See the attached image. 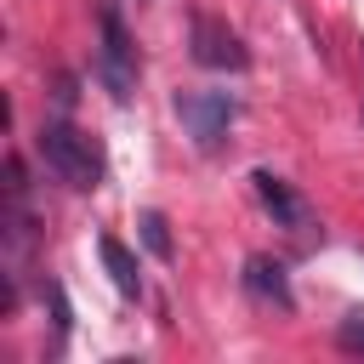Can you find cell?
Masks as SVG:
<instances>
[{
	"label": "cell",
	"instance_id": "6da1fadb",
	"mask_svg": "<svg viewBox=\"0 0 364 364\" xmlns=\"http://www.w3.org/2000/svg\"><path fill=\"white\" fill-rule=\"evenodd\" d=\"M34 148H40L46 171H51L57 182H68V188H80V193H97V188H102V171H108L102 142L85 136L80 125H68V119H46L40 136H34Z\"/></svg>",
	"mask_w": 364,
	"mask_h": 364
},
{
	"label": "cell",
	"instance_id": "7a4b0ae2",
	"mask_svg": "<svg viewBox=\"0 0 364 364\" xmlns=\"http://www.w3.org/2000/svg\"><path fill=\"white\" fill-rule=\"evenodd\" d=\"M97 80L108 85L114 102H131L136 91V46L119 17V0H97Z\"/></svg>",
	"mask_w": 364,
	"mask_h": 364
},
{
	"label": "cell",
	"instance_id": "3957f363",
	"mask_svg": "<svg viewBox=\"0 0 364 364\" xmlns=\"http://www.w3.org/2000/svg\"><path fill=\"white\" fill-rule=\"evenodd\" d=\"M233 114H239V102H233L228 91H182V97H176V119L188 125V136H193L205 154H210V148H222V136H228Z\"/></svg>",
	"mask_w": 364,
	"mask_h": 364
},
{
	"label": "cell",
	"instance_id": "277c9868",
	"mask_svg": "<svg viewBox=\"0 0 364 364\" xmlns=\"http://www.w3.org/2000/svg\"><path fill=\"white\" fill-rule=\"evenodd\" d=\"M250 188H256L262 210H267V216H273V222H279L284 233H301V239H307V233L318 228L313 205H307V199H301V193H296V188H290L284 176H273L267 165H256V171H250Z\"/></svg>",
	"mask_w": 364,
	"mask_h": 364
},
{
	"label": "cell",
	"instance_id": "5b68a950",
	"mask_svg": "<svg viewBox=\"0 0 364 364\" xmlns=\"http://www.w3.org/2000/svg\"><path fill=\"white\" fill-rule=\"evenodd\" d=\"M193 63H199V68H233V74H239V68L250 63V51L239 46V34H233L228 23H216V17L199 11V17H193Z\"/></svg>",
	"mask_w": 364,
	"mask_h": 364
},
{
	"label": "cell",
	"instance_id": "8992f818",
	"mask_svg": "<svg viewBox=\"0 0 364 364\" xmlns=\"http://www.w3.org/2000/svg\"><path fill=\"white\" fill-rule=\"evenodd\" d=\"M239 279H245V290H250L256 301H267V307H279V313L296 307V290H290V279H284V262H273V256H250Z\"/></svg>",
	"mask_w": 364,
	"mask_h": 364
},
{
	"label": "cell",
	"instance_id": "52a82bcc",
	"mask_svg": "<svg viewBox=\"0 0 364 364\" xmlns=\"http://www.w3.org/2000/svg\"><path fill=\"white\" fill-rule=\"evenodd\" d=\"M97 256H102V267H108V279H114V290L119 296H142V267H136V256H131V245H119L114 233H102L97 239Z\"/></svg>",
	"mask_w": 364,
	"mask_h": 364
},
{
	"label": "cell",
	"instance_id": "ba28073f",
	"mask_svg": "<svg viewBox=\"0 0 364 364\" xmlns=\"http://www.w3.org/2000/svg\"><path fill=\"white\" fill-rule=\"evenodd\" d=\"M142 245H148L159 262H171V222H165L159 210H142Z\"/></svg>",
	"mask_w": 364,
	"mask_h": 364
},
{
	"label": "cell",
	"instance_id": "9c48e42d",
	"mask_svg": "<svg viewBox=\"0 0 364 364\" xmlns=\"http://www.w3.org/2000/svg\"><path fill=\"white\" fill-rule=\"evenodd\" d=\"M336 341H341L347 353H364V313H347L341 330H336Z\"/></svg>",
	"mask_w": 364,
	"mask_h": 364
}]
</instances>
